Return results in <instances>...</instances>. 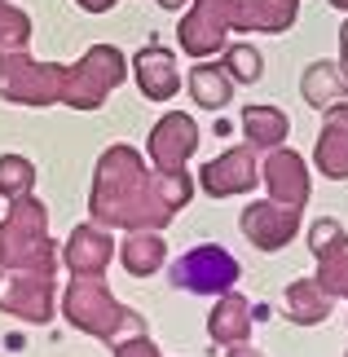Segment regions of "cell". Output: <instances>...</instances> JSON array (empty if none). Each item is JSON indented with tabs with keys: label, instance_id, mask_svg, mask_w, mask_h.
I'll return each instance as SVG.
<instances>
[{
	"label": "cell",
	"instance_id": "7c38bea8",
	"mask_svg": "<svg viewBox=\"0 0 348 357\" xmlns=\"http://www.w3.org/2000/svg\"><path fill=\"white\" fill-rule=\"evenodd\" d=\"M239 229L256 252H282V247H291L300 234V212H291L273 199H260V203H247L243 208Z\"/></svg>",
	"mask_w": 348,
	"mask_h": 357
},
{
	"label": "cell",
	"instance_id": "7a4b0ae2",
	"mask_svg": "<svg viewBox=\"0 0 348 357\" xmlns=\"http://www.w3.org/2000/svg\"><path fill=\"white\" fill-rule=\"evenodd\" d=\"M58 309L75 331L102 340V344H115L123 335L146 331V318L137 309H128L123 300L110 296L106 278H71V287L58 291Z\"/></svg>",
	"mask_w": 348,
	"mask_h": 357
},
{
	"label": "cell",
	"instance_id": "4dcf8cb0",
	"mask_svg": "<svg viewBox=\"0 0 348 357\" xmlns=\"http://www.w3.org/2000/svg\"><path fill=\"white\" fill-rule=\"evenodd\" d=\"M155 5H159V9H172V13H176V9H186L190 0H155Z\"/></svg>",
	"mask_w": 348,
	"mask_h": 357
},
{
	"label": "cell",
	"instance_id": "603a6c76",
	"mask_svg": "<svg viewBox=\"0 0 348 357\" xmlns=\"http://www.w3.org/2000/svg\"><path fill=\"white\" fill-rule=\"evenodd\" d=\"M300 98L313 106V111H326L348 98V79L340 71V62H309L300 75Z\"/></svg>",
	"mask_w": 348,
	"mask_h": 357
},
{
	"label": "cell",
	"instance_id": "52a82bcc",
	"mask_svg": "<svg viewBox=\"0 0 348 357\" xmlns=\"http://www.w3.org/2000/svg\"><path fill=\"white\" fill-rule=\"evenodd\" d=\"M0 313L18 322L45 326L58 313V282L53 273H31V269H5L0 273Z\"/></svg>",
	"mask_w": 348,
	"mask_h": 357
},
{
	"label": "cell",
	"instance_id": "83f0119b",
	"mask_svg": "<svg viewBox=\"0 0 348 357\" xmlns=\"http://www.w3.org/2000/svg\"><path fill=\"white\" fill-rule=\"evenodd\" d=\"M75 5L84 9V13H110V9L119 5V0H75Z\"/></svg>",
	"mask_w": 348,
	"mask_h": 357
},
{
	"label": "cell",
	"instance_id": "8fae6325",
	"mask_svg": "<svg viewBox=\"0 0 348 357\" xmlns=\"http://www.w3.org/2000/svg\"><path fill=\"white\" fill-rule=\"evenodd\" d=\"M256 185H260V163H256L252 146H234L199 168V190L207 199H234V195H247Z\"/></svg>",
	"mask_w": 348,
	"mask_h": 357
},
{
	"label": "cell",
	"instance_id": "9a60e30c",
	"mask_svg": "<svg viewBox=\"0 0 348 357\" xmlns=\"http://www.w3.org/2000/svg\"><path fill=\"white\" fill-rule=\"evenodd\" d=\"M229 31L243 36H282L300 18V0H225Z\"/></svg>",
	"mask_w": 348,
	"mask_h": 357
},
{
	"label": "cell",
	"instance_id": "44dd1931",
	"mask_svg": "<svg viewBox=\"0 0 348 357\" xmlns=\"http://www.w3.org/2000/svg\"><path fill=\"white\" fill-rule=\"evenodd\" d=\"M331 305H335V300L317 287V278H296L282 296V313L296 326H322L331 318Z\"/></svg>",
	"mask_w": 348,
	"mask_h": 357
},
{
	"label": "cell",
	"instance_id": "5b68a950",
	"mask_svg": "<svg viewBox=\"0 0 348 357\" xmlns=\"http://www.w3.org/2000/svg\"><path fill=\"white\" fill-rule=\"evenodd\" d=\"M123 79H128V58H123L115 45H93L75 66H66L62 106L89 115L97 106H106V98L123 84Z\"/></svg>",
	"mask_w": 348,
	"mask_h": 357
},
{
	"label": "cell",
	"instance_id": "3957f363",
	"mask_svg": "<svg viewBox=\"0 0 348 357\" xmlns=\"http://www.w3.org/2000/svg\"><path fill=\"white\" fill-rule=\"evenodd\" d=\"M0 265L31 269V273H53L62 265L58 243L49 234V208L36 195H22L9 203L5 221H0Z\"/></svg>",
	"mask_w": 348,
	"mask_h": 357
},
{
	"label": "cell",
	"instance_id": "ffe728a7",
	"mask_svg": "<svg viewBox=\"0 0 348 357\" xmlns=\"http://www.w3.org/2000/svg\"><path fill=\"white\" fill-rule=\"evenodd\" d=\"M287 132H291V115L282 111V106H269V102H256L243 111V137L252 150H278L287 146Z\"/></svg>",
	"mask_w": 348,
	"mask_h": 357
},
{
	"label": "cell",
	"instance_id": "ba28073f",
	"mask_svg": "<svg viewBox=\"0 0 348 357\" xmlns=\"http://www.w3.org/2000/svg\"><path fill=\"white\" fill-rule=\"evenodd\" d=\"M229 13H225V0H190L186 5V18L176 22V45L181 53H190V58H216V53H225L229 45Z\"/></svg>",
	"mask_w": 348,
	"mask_h": 357
},
{
	"label": "cell",
	"instance_id": "30bf717a",
	"mask_svg": "<svg viewBox=\"0 0 348 357\" xmlns=\"http://www.w3.org/2000/svg\"><path fill=\"white\" fill-rule=\"evenodd\" d=\"M260 181H264V190H269L273 203H282V208H291V212L309 208L313 176H309V163H304L296 150H287V146L269 150L264 163H260Z\"/></svg>",
	"mask_w": 348,
	"mask_h": 357
},
{
	"label": "cell",
	"instance_id": "5bb4252c",
	"mask_svg": "<svg viewBox=\"0 0 348 357\" xmlns=\"http://www.w3.org/2000/svg\"><path fill=\"white\" fill-rule=\"evenodd\" d=\"M62 265L71 269V278H106V269H110V260L119 256V247L115 238H110V229L106 225H75L71 229V238L62 243Z\"/></svg>",
	"mask_w": 348,
	"mask_h": 357
},
{
	"label": "cell",
	"instance_id": "ac0fdd59",
	"mask_svg": "<svg viewBox=\"0 0 348 357\" xmlns=\"http://www.w3.org/2000/svg\"><path fill=\"white\" fill-rule=\"evenodd\" d=\"M207 335H212V344H220V349L252 344V305H247L243 291L216 296L212 313H207Z\"/></svg>",
	"mask_w": 348,
	"mask_h": 357
},
{
	"label": "cell",
	"instance_id": "4fadbf2b",
	"mask_svg": "<svg viewBox=\"0 0 348 357\" xmlns=\"http://www.w3.org/2000/svg\"><path fill=\"white\" fill-rule=\"evenodd\" d=\"M194 150H199V123H194V115H181V111H168L146 137L150 168H163V172L186 168Z\"/></svg>",
	"mask_w": 348,
	"mask_h": 357
},
{
	"label": "cell",
	"instance_id": "f546056e",
	"mask_svg": "<svg viewBox=\"0 0 348 357\" xmlns=\"http://www.w3.org/2000/svg\"><path fill=\"white\" fill-rule=\"evenodd\" d=\"M225 357H264V353L252 349V344H234V349H225Z\"/></svg>",
	"mask_w": 348,
	"mask_h": 357
},
{
	"label": "cell",
	"instance_id": "f1b7e54d",
	"mask_svg": "<svg viewBox=\"0 0 348 357\" xmlns=\"http://www.w3.org/2000/svg\"><path fill=\"white\" fill-rule=\"evenodd\" d=\"M340 71H344V79H348V18L340 22Z\"/></svg>",
	"mask_w": 348,
	"mask_h": 357
},
{
	"label": "cell",
	"instance_id": "d4e9b609",
	"mask_svg": "<svg viewBox=\"0 0 348 357\" xmlns=\"http://www.w3.org/2000/svg\"><path fill=\"white\" fill-rule=\"evenodd\" d=\"M220 66L229 71L234 84H256V79L264 75V58L256 45H225V53H220Z\"/></svg>",
	"mask_w": 348,
	"mask_h": 357
},
{
	"label": "cell",
	"instance_id": "277c9868",
	"mask_svg": "<svg viewBox=\"0 0 348 357\" xmlns=\"http://www.w3.org/2000/svg\"><path fill=\"white\" fill-rule=\"evenodd\" d=\"M66 93V66L40 62L31 53H0V98L13 106H62Z\"/></svg>",
	"mask_w": 348,
	"mask_h": 357
},
{
	"label": "cell",
	"instance_id": "484cf974",
	"mask_svg": "<svg viewBox=\"0 0 348 357\" xmlns=\"http://www.w3.org/2000/svg\"><path fill=\"white\" fill-rule=\"evenodd\" d=\"M27 45H31V18L13 0H0V53H22Z\"/></svg>",
	"mask_w": 348,
	"mask_h": 357
},
{
	"label": "cell",
	"instance_id": "1f68e13d",
	"mask_svg": "<svg viewBox=\"0 0 348 357\" xmlns=\"http://www.w3.org/2000/svg\"><path fill=\"white\" fill-rule=\"evenodd\" d=\"M331 9H340V13H348V0H326Z\"/></svg>",
	"mask_w": 348,
	"mask_h": 357
},
{
	"label": "cell",
	"instance_id": "d6986e66",
	"mask_svg": "<svg viewBox=\"0 0 348 357\" xmlns=\"http://www.w3.org/2000/svg\"><path fill=\"white\" fill-rule=\"evenodd\" d=\"M119 265L133 273V278H150L168 265V243H163V229H128V238L119 243Z\"/></svg>",
	"mask_w": 348,
	"mask_h": 357
},
{
	"label": "cell",
	"instance_id": "2e32d148",
	"mask_svg": "<svg viewBox=\"0 0 348 357\" xmlns=\"http://www.w3.org/2000/svg\"><path fill=\"white\" fill-rule=\"evenodd\" d=\"M313 168L326 181H348V102H335L322 111V128H317V146H313Z\"/></svg>",
	"mask_w": 348,
	"mask_h": 357
},
{
	"label": "cell",
	"instance_id": "e0dca14e",
	"mask_svg": "<svg viewBox=\"0 0 348 357\" xmlns=\"http://www.w3.org/2000/svg\"><path fill=\"white\" fill-rule=\"evenodd\" d=\"M128 66H133V79H137V89H142L146 102H172L176 89L186 84V79H181V71H176V53L163 49V45L137 49V58H133Z\"/></svg>",
	"mask_w": 348,
	"mask_h": 357
},
{
	"label": "cell",
	"instance_id": "4316f807",
	"mask_svg": "<svg viewBox=\"0 0 348 357\" xmlns=\"http://www.w3.org/2000/svg\"><path fill=\"white\" fill-rule=\"evenodd\" d=\"M110 357H163V353H159L155 340L142 331V335H123V340H115V344H110Z\"/></svg>",
	"mask_w": 348,
	"mask_h": 357
},
{
	"label": "cell",
	"instance_id": "9c48e42d",
	"mask_svg": "<svg viewBox=\"0 0 348 357\" xmlns=\"http://www.w3.org/2000/svg\"><path fill=\"white\" fill-rule=\"evenodd\" d=\"M309 252L317 260V287L331 300H348V229L335 216H317L309 225Z\"/></svg>",
	"mask_w": 348,
	"mask_h": 357
},
{
	"label": "cell",
	"instance_id": "d6a6232c",
	"mask_svg": "<svg viewBox=\"0 0 348 357\" xmlns=\"http://www.w3.org/2000/svg\"><path fill=\"white\" fill-rule=\"evenodd\" d=\"M344 357H348V353H344Z\"/></svg>",
	"mask_w": 348,
	"mask_h": 357
},
{
	"label": "cell",
	"instance_id": "7402d4cb",
	"mask_svg": "<svg viewBox=\"0 0 348 357\" xmlns=\"http://www.w3.org/2000/svg\"><path fill=\"white\" fill-rule=\"evenodd\" d=\"M186 89L194 106H203V111H225L234 102V79L220 62H194V71L186 75Z\"/></svg>",
	"mask_w": 348,
	"mask_h": 357
},
{
	"label": "cell",
	"instance_id": "6da1fadb",
	"mask_svg": "<svg viewBox=\"0 0 348 357\" xmlns=\"http://www.w3.org/2000/svg\"><path fill=\"white\" fill-rule=\"evenodd\" d=\"M89 216L106 229H163L176 212H168V203L159 199L155 168L142 159V150L115 142L102 150L93 168Z\"/></svg>",
	"mask_w": 348,
	"mask_h": 357
},
{
	"label": "cell",
	"instance_id": "8992f818",
	"mask_svg": "<svg viewBox=\"0 0 348 357\" xmlns=\"http://www.w3.org/2000/svg\"><path fill=\"white\" fill-rule=\"evenodd\" d=\"M239 260H234L220 243H199L190 252H181L168 269V282L176 291H190V296H225L239 287Z\"/></svg>",
	"mask_w": 348,
	"mask_h": 357
},
{
	"label": "cell",
	"instance_id": "cb8c5ba5",
	"mask_svg": "<svg viewBox=\"0 0 348 357\" xmlns=\"http://www.w3.org/2000/svg\"><path fill=\"white\" fill-rule=\"evenodd\" d=\"M31 185H36V163L31 159L27 155H0V195L13 203V199L31 195Z\"/></svg>",
	"mask_w": 348,
	"mask_h": 357
}]
</instances>
